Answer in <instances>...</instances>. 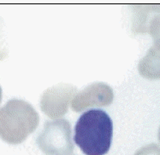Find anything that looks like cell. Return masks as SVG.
Listing matches in <instances>:
<instances>
[{"label": "cell", "mask_w": 160, "mask_h": 155, "mask_svg": "<svg viewBox=\"0 0 160 155\" xmlns=\"http://www.w3.org/2000/svg\"><path fill=\"white\" fill-rule=\"evenodd\" d=\"M8 55V44L6 41L4 23L0 17V61L5 58Z\"/></svg>", "instance_id": "9"}, {"label": "cell", "mask_w": 160, "mask_h": 155, "mask_svg": "<svg viewBox=\"0 0 160 155\" xmlns=\"http://www.w3.org/2000/svg\"><path fill=\"white\" fill-rule=\"evenodd\" d=\"M134 155H160V145L151 143L137 150Z\"/></svg>", "instance_id": "10"}, {"label": "cell", "mask_w": 160, "mask_h": 155, "mask_svg": "<svg viewBox=\"0 0 160 155\" xmlns=\"http://www.w3.org/2000/svg\"><path fill=\"white\" fill-rule=\"evenodd\" d=\"M113 91L107 84L93 83L87 86L72 99L71 108L75 112H82L92 107H106L112 103Z\"/></svg>", "instance_id": "5"}, {"label": "cell", "mask_w": 160, "mask_h": 155, "mask_svg": "<svg viewBox=\"0 0 160 155\" xmlns=\"http://www.w3.org/2000/svg\"><path fill=\"white\" fill-rule=\"evenodd\" d=\"M71 134L68 120L48 121L39 133L37 143L46 155H70L74 151Z\"/></svg>", "instance_id": "3"}, {"label": "cell", "mask_w": 160, "mask_h": 155, "mask_svg": "<svg viewBox=\"0 0 160 155\" xmlns=\"http://www.w3.org/2000/svg\"><path fill=\"white\" fill-rule=\"evenodd\" d=\"M2 89L0 87V103H1V101H2Z\"/></svg>", "instance_id": "11"}, {"label": "cell", "mask_w": 160, "mask_h": 155, "mask_svg": "<svg viewBox=\"0 0 160 155\" xmlns=\"http://www.w3.org/2000/svg\"><path fill=\"white\" fill-rule=\"evenodd\" d=\"M76 93V87L69 84H58L48 88L41 96L40 108L51 119L61 118L67 113Z\"/></svg>", "instance_id": "4"}, {"label": "cell", "mask_w": 160, "mask_h": 155, "mask_svg": "<svg viewBox=\"0 0 160 155\" xmlns=\"http://www.w3.org/2000/svg\"><path fill=\"white\" fill-rule=\"evenodd\" d=\"M147 32L152 37L154 47L160 50V14L155 15L150 20L147 26Z\"/></svg>", "instance_id": "8"}, {"label": "cell", "mask_w": 160, "mask_h": 155, "mask_svg": "<svg viewBox=\"0 0 160 155\" xmlns=\"http://www.w3.org/2000/svg\"><path fill=\"white\" fill-rule=\"evenodd\" d=\"M158 140H159V142H160V127H159V129H158Z\"/></svg>", "instance_id": "12"}, {"label": "cell", "mask_w": 160, "mask_h": 155, "mask_svg": "<svg viewBox=\"0 0 160 155\" xmlns=\"http://www.w3.org/2000/svg\"><path fill=\"white\" fill-rule=\"evenodd\" d=\"M39 123V117L32 105L12 99L0 108V137L10 144L24 142Z\"/></svg>", "instance_id": "2"}, {"label": "cell", "mask_w": 160, "mask_h": 155, "mask_svg": "<svg viewBox=\"0 0 160 155\" xmlns=\"http://www.w3.org/2000/svg\"><path fill=\"white\" fill-rule=\"evenodd\" d=\"M142 77L147 79H160V50L152 46L138 65Z\"/></svg>", "instance_id": "7"}, {"label": "cell", "mask_w": 160, "mask_h": 155, "mask_svg": "<svg viewBox=\"0 0 160 155\" xmlns=\"http://www.w3.org/2000/svg\"><path fill=\"white\" fill-rule=\"evenodd\" d=\"M133 11V25L132 31L134 33L147 32V26L151 15L160 14V4H135L130 6Z\"/></svg>", "instance_id": "6"}, {"label": "cell", "mask_w": 160, "mask_h": 155, "mask_svg": "<svg viewBox=\"0 0 160 155\" xmlns=\"http://www.w3.org/2000/svg\"><path fill=\"white\" fill-rule=\"evenodd\" d=\"M113 124L105 111L92 109L79 118L74 140L86 155H105L111 145Z\"/></svg>", "instance_id": "1"}]
</instances>
